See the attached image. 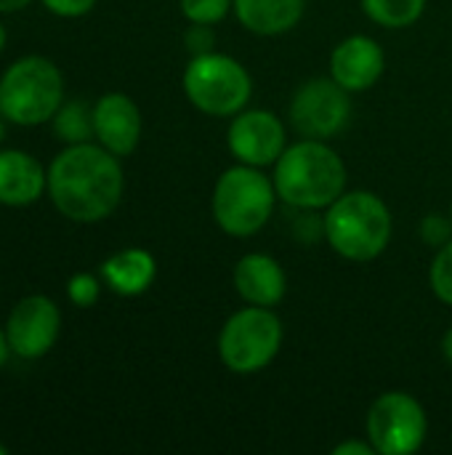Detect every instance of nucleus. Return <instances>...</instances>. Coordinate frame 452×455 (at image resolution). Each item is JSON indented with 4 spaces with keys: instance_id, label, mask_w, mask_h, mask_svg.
I'll return each instance as SVG.
<instances>
[{
    "instance_id": "nucleus-1",
    "label": "nucleus",
    "mask_w": 452,
    "mask_h": 455,
    "mask_svg": "<svg viewBox=\"0 0 452 455\" xmlns=\"http://www.w3.org/2000/svg\"><path fill=\"white\" fill-rule=\"evenodd\" d=\"M125 179L117 155L101 144H69L48 168V195L56 211L80 224H96L115 213Z\"/></svg>"
},
{
    "instance_id": "nucleus-2",
    "label": "nucleus",
    "mask_w": 452,
    "mask_h": 455,
    "mask_svg": "<svg viewBox=\"0 0 452 455\" xmlns=\"http://www.w3.org/2000/svg\"><path fill=\"white\" fill-rule=\"evenodd\" d=\"M272 181L285 205L301 213H320L346 192L349 171L328 141L301 139L285 147L274 163Z\"/></svg>"
},
{
    "instance_id": "nucleus-3",
    "label": "nucleus",
    "mask_w": 452,
    "mask_h": 455,
    "mask_svg": "<svg viewBox=\"0 0 452 455\" xmlns=\"http://www.w3.org/2000/svg\"><path fill=\"white\" fill-rule=\"evenodd\" d=\"M392 211L376 192H344L322 216V237L352 264L376 261L392 243Z\"/></svg>"
},
{
    "instance_id": "nucleus-4",
    "label": "nucleus",
    "mask_w": 452,
    "mask_h": 455,
    "mask_svg": "<svg viewBox=\"0 0 452 455\" xmlns=\"http://www.w3.org/2000/svg\"><path fill=\"white\" fill-rule=\"evenodd\" d=\"M277 200L274 181L264 173V168L237 163L216 179L210 211L224 235L253 237L274 216Z\"/></svg>"
},
{
    "instance_id": "nucleus-5",
    "label": "nucleus",
    "mask_w": 452,
    "mask_h": 455,
    "mask_svg": "<svg viewBox=\"0 0 452 455\" xmlns=\"http://www.w3.org/2000/svg\"><path fill=\"white\" fill-rule=\"evenodd\" d=\"M61 99V72L45 56H24L0 77V115L16 125H40L53 120Z\"/></svg>"
},
{
    "instance_id": "nucleus-6",
    "label": "nucleus",
    "mask_w": 452,
    "mask_h": 455,
    "mask_svg": "<svg viewBox=\"0 0 452 455\" xmlns=\"http://www.w3.org/2000/svg\"><path fill=\"white\" fill-rule=\"evenodd\" d=\"M282 320L272 307H242L221 325L218 357L234 376L261 373L282 349Z\"/></svg>"
},
{
    "instance_id": "nucleus-7",
    "label": "nucleus",
    "mask_w": 452,
    "mask_h": 455,
    "mask_svg": "<svg viewBox=\"0 0 452 455\" xmlns=\"http://www.w3.org/2000/svg\"><path fill=\"white\" fill-rule=\"evenodd\" d=\"M181 83L189 104L210 117H234L248 107L253 93L250 72L218 51L192 56Z\"/></svg>"
},
{
    "instance_id": "nucleus-8",
    "label": "nucleus",
    "mask_w": 452,
    "mask_h": 455,
    "mask_svg": "<svg viewBox=\"0 0 452 455\" xmlns=\"http://www.w3.org/2000/svg\"><path fill=\"white\" fill-rule=\"evenodd\" d=\"M365 432L378 455H413L429 437V419L413 395L384 392L365 416Z\"/></svg>"
},
{
    "instance_id": "nucleus-9",
    "label": "nucleus",
    "mask_w": 452,
    "mask_h": 455,
    "mask_svg": "<svg viewBox=\"0 0 452 455\" xmlns=\"http://www.w3.org/2000/svg\"><path fill=\"white\" fill-rule=\"evenodd\" d=\"M352 117V96L333 77L306 80L290 99V125L301 139L330 141Z\"/></svg>"
},
{
    "instance_id": "nucleus-10",
    "label": "nucleus",
    "mask_w": 452,
    "mask_h": 455,
    "mask_svg": "<svg viewBox=\"0 0 452 455\" xmlns=\"http://www.w3.org/2000/svg\"><path fill=\"white\" fill-rule=\"evenodd\" d=\"M226 147L237 163L269 168L288 147L285 125L272 109H242L229 123Z\"/></svg>"
},
{
    "instance_id": "nucleus-11",
    "label": "nucleus",
    "mask_w": 452,
    "mask_h": 455,
    "mask_svg": "<svg viewBox=\"0 0 452 455\" xmlns=\"http://www.w3.org/2000/svg\"><path fill=\"white\" fill-rule=\"evenodd\" d=\"M59 328H61L59 307L48 296H27L8 315L5 323L8 347L13 355L24 360L45 357L59 339Z\"/></svg>"
},
{
    "instance_id": "nucleus-12",
    "label": "nucleus",
    "mask_w": 452,
    "mask_h": 455,
    "mask_svg": "<svg viewBox=\"0 0 452 455\" xmlns=\"http://www.w3.org/2000/svg\"><path fill=\"white\" fill-rule=\"evenodd\" d=\"M386 69V53L370 35H352L330 53V77L349 93L373 88Z\"/></svg>"
},
{
    "instance_id": "nucleus-13",
    "label": "nucleus",
    "mask_w": 452,
    "mask_h": 455,
    "mask_svg": "<svg viewBox=\"0 0 452 455\" xmlns=\"http://www.w3.org/2000/svg\"><path fill=\"white\" fill-rule=\"evenodd\" d=\"M93 131L99 144L112 155H131L141 139V112L136 101L120 91L104 93L93 107Z\"/></svg>"
},
{
    "instance_id": "nucleus-14",
    "label": "nucleus",
    "mask_w": 452,
    "mask_h": 455,
    "mask_svg": "<svg viewBox=\"0 0 452 455\" xmlns=\"http://www.w3.org/2000/svg\"><path fill=\"white\" fill-rule=\"evenodd\" d=\"M234 291L245 304L277 307L288 293V275L269 253H245L234 264Z\"/></svg>"
},
{
    "instance_id": "nucleus-15",
    "label": "nucleus",
    "mask_w": 452,
    "mask_h": 455,
    "mask_svg": "<svg viewBox=\"0 0 452 455\" xmlns=\"http://www.w3.org/2000/svg\"><path fill=\"white\" fill-rule=\"evenodd\" d=\"M45 189H48V173L32 155L21 149L0 152V205L8 208L32 205Z\"/></svg>"
},
{
    "instance_id": "nucleus-16",
    "label": "nucleus",
    "mask_w": 452,
    "mask_h": 455,
    "mask_svg": "<svg viewBox=\"0 0 452 455\" xmlns=\"http://www.w3.org/2000/svg\"><path fill=\"white\" fill-rule=\"evenodd\" d=\"M304 11L306 0H232L237 21L258 37H277L296 29Z\"/></svg>"
},
{
    "instance_id": "nucleus-17",
    "label": "nucleus",
    "mask_w": 452,
    "mask_h": 455,
    "mask_svg": "<svg viewBox=\"0 0 452 455\" xmlns=\"http://www.w3.org/2000/svg\"><path fill=\"white\" fill-rule=\"evenodd\" d=\"M157 277V261L149 251L144 248H125L112 253L101 264V283L125 299L141 296L152 288Z\"/></svg>"
},
{
    "instance_id": "nucleus-18",
    "label": "nucleus",
    "mask_w": 452,
    "mask_h": 455,
    "mask_svg": "<svg viewBox=\"0 0 452 455\" xmlns=\"http://www.w3.org/2000/svg\"><path fill=\"white\" fill-rule=\"evenodd\" d=\"M362 11L386 29H405L424 16L426 0H362Z\"/></svg>"
},
{
    "instance_id": "nucleus-19",
    "label": "nucleus",
    "mask_w": 452,
    "mask_h": 455,
    "mask_svg": "<svg viewBox=\"0 0 452 455\" xmlns=\"http://www.w3.org/2000/svg\"><path fill=\"white\" fill-rule=\"evenodd\" d=\"M53 131L67 144L88 141L91 136H96V131H93V107H88L85 101L61 104L59 112L53 115Z\"/></svg>"
},
{
    "instance_id": "nucleus-20",
    "label": "nucleus",
    "mask_w": 452,
    "mask_h": 455,
    "mask_svg": "<svg viewBox=\"0 0 452 455\" xmlns=\"http://www.w3.org/2000/svg\"><path fill=\"white\" fill-rule=\"evenodd\" d=\"M429 283H432L434 296L442 304L452 307V240L437 251L432 269H429Z\"/></svg>"
},
{
    "instance_id": "nucleus-21",
    "label": "nucleus",
    "mask_w": 452,
    "mask_h": 455,
    "mask_svg": "<svg viewBox=\"0 0 452 455\" xmlns=\"http://www.w3.org/2000/svg\"><path fill=\"white\" fill-rule=\"evenodd\" d=\"M181 13L189 24H218L232 13V0H181Z\"/></svg>"
},
{
    "instance_id": "nucleus-22",
    "label": "nucleus",
    "mask_w": 452,
    "mask_h": 455,
    "mask_svg": "<svg viewBox=\"0 0 452 455\" xmlns=\"http://www.w3.org/2000/svg\"><path fill=\"white\" fill-rule=\"evenodd\" d=\"M99 293H101V283H99V277L91 275V272H77V275H72L69 283H67V296H69V301H72L75 307H80V309L93 307V304L99 301Z\"/></svg>"
},
{
    "instance_id": "nucleus-23",
    "label": "nucleus",
    "mask_w": 452,
    "mask_h": 455,
    "mask_svg": "<svg viewBox=\"0 0 452 455\" xmlns=\"http://www.w3.org/2000/svg\"><path fill=\"white\" fill-rule=\"evenodd\" d=\"M452 221L450 216H426L421 221V240L426 245H434V248H442L448 245L452 237Z\"/></svg>"
},
{
    "instance_id": "nucleus-24",
    "label": "nucleus",
    "mask_w": 452,
    "mask_h": 455,
    "mask_svg": "<svg viewBox=\"0 0 452 455\" xmlns=\"http://www.w3.org/2000/svg\"><path fill=\"white\" fill-rule=\"evenodd\" d=\"M184 45L192 56H200V53H210L216 51V35H213V27L210 24H192L184 35Z\"/></svg>"
},
{
    "instance_id": "nucleus-25",
    "label": "nucleus",
    "mask_w": 452,
    "mask_h": 455,
    "mask_svg": "<svg viewBox=\"0 0 452 455\" xmlns=\"http://www.w3.org/2000/svg\"><path fill=\"white\" fill-rule=\"evenodd\" d=\"M43 5L56 13V16H64V19H77V16H85L93 11L96 0H43Z\"/></svg>"
},
{
    "instance_id": "nucleus-26",
    "label": "nucleus",
    "mask_w": 452,
    "mask_h": 455,
    "mask_svg": "<svg viewBox=\"0 0 452 455\" xmlns=\"http://www.w3.org/2000/svg\"><path fill=\"white\" fill-rule=\"evenodd\" d=\"M333 455H378L376 453V448H373V443L368 440H346V443H341V445H336L333 448Z\"/></svg>"
},
{
    "instance_id": "nucleus-27",
    "label": "nucleus",
    "mask_w": 452,
    "mask_h": 455,
    "mask_svg": "<svg viewBox=\"0 0 452 455\" xmlns=\"http://www.w3.org/2000/svg\"><path fill=\"white\" fill-rule=\"evenodd\" d=\"M32 0H0V13H11V11H21L27 8Z\"/></svg>"
},
{
    "instance_id": "nucleus-28",
    "label": "nucleus",
    "mask_w": 452,
    "mask_h": 455,
    "mask_svg": "<svg viewBox=\"0 0 452 455\" xmlns=\"http://www.w3.org/2000/svg\"><path fill=\"white\" fill-rule=\"evenodd\" d=\"M8 352H11V347H8L5 328H0V368H3V365H5V360H8Z\"/></svg>"
},
{
    "instance_id": "nucleus-29",
    "label": "nucleus",
    "mask_w": 452,
    "mask_h": 455,
    "mask_svg": "<svg viewBox=\"0 0 452 455\" xmlns=\"http://www.w3.org/2000/svg\"><path fill=\"white\" fill-rule=\"evenodd\" d=\"M442 357L452 365V328L442 336Z\"/></svg>"
},
{
    "instance_id": "nucleus-30",
    "label": "nucleus",
    "mask_w": 452,
    "mask_h": 455,
    "mask_svg": "<svg viewBox=\"0 0 452 455\" xmlns=\"http://www.w3.org/2000/svg\"><path fill=\"white\" fill-rule=\"evenodd\" d=\"M3 48H5V27L0 24V53H3Z\"/></svg>"
},
{
    "instance_id": "nucleus-31",
    "label": "nucleus",
    "mask_w": 452,
    "mask_h": 455,
    "mask_svg": "<svg viewBox=\"0 0 452 455\" xmlns=\"http://www.w3.org/2000/svg\"><path fill=\"white\" fill-rule=\"evenodd\" d=\"M3 136H5V125H3V117H0V141H3Z\"/></svg>"
},
{
    "instance_id": "nucleus-32",
    "label": "nucleus",
    "mask_w": 452,
    "mask_h": 455,
    "mask_svg": "<svg viewBox=\"0 0 452 455\" xmlns=\"http://www.w3.org/2000/svg\"><path fill=\"white\" fill-rule=\"evenodd\" d=\"M8 453V451H5V445H0V455H5Z\"/></svg>"
},
{
    "instance_id": "nucleus-33",
    "label": "nucleus",
    "mask_w": 452,
    "mask_h": 455,
    "mask_svg": "<svg viewBox=\"0 0 452 455\" xmlns=\"http://www.w3.org/2000/svg\"><path fill=\"white\" fill-rule=\"evenodd\" d=\"M450 221H452V205H450Z\"/></svg>"
}]
</instances>
